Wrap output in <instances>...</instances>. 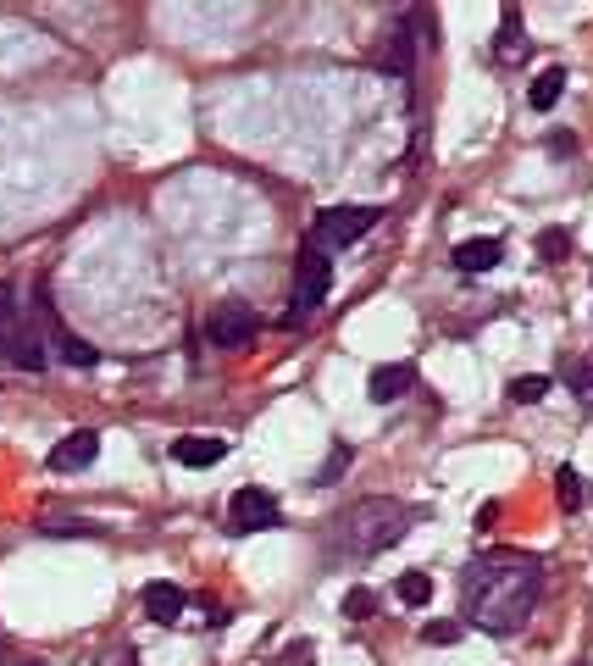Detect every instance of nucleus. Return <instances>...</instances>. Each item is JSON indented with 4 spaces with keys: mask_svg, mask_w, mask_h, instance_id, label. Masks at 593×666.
Wrapping results in <instances>:
<instances>
[{
    "mask_svg": "<svg viewBox=\"0 0 593 666\" xmlns=\"http://www.w3.org/2000/svg\"><path fill=\"white\" fill-rule=\"evenodd\" d=\"M543 589V561L521 550H488L466 566L461 594H466V623L482 633H516Z\"/></svg>",
    "mask_w": 593,
    "mask_h": 666,
    "instance_id": "nucleus-1",
    "label": "nucleus"
},
{
    "mask_svg": "<svg viewBox=\"0 0 593 666\" xmlns=\"http://www.w3.org/2000/svg\"><path fill=\"white\" fill-rule=\"evenodd\" d=\"M411 528V511L400 500H361L333 522V545L350 555H377L388 545H400Z\"/></svg>",
    "mask_w": 593,
    "mask_h": 666,
    "instance_id": "nucleus-2",
    "label": "nucleus"
},
{
    "mask_svg": "<svg viewBox=\"0 0 593 666\" xmlns=\"http://www.w3.org/2000/svg\"><path fill=\"white\" fill-rule=\"evenodd\" d=\"M0 356H7L12 367H23V372H39L44 367V340L34 333L28 311L12 300L7 283H0Z\"/></svg>",
    "mask_w": 593,
    "mask_h": 666,
    "instance_id": "nucleus-3",
    "label": "nucleus"
},
{
    "mask_svg": "<svg viewBox=\"0 0 593 666\" xmlns=\"http://www.w3.org/2000/svg\"><path fill=\"white\" fill-rule=\"evenodd\" d=\"M327 290H333V261H327L317 245H311V251H300V267H294V300H288L283 328L311 322V317H317V306L327 300Z\"/></svg>",
    "mask_w": 593,
    "mask_h": 666,
    "instance_id": "nucleus-4",
    "label": "nucleus"
},
{
    "mask_svg": "<svg viewBox=\"0 0 593 666\" xmlns=\"http://www.w3.org/2000/svg\"><path fill=\"white\" fill-rule=\"evenodd\" d=\"M377 206H327L322 217H317V251L327 245V251H344V245H356L361 240V233H372L377 228Z\"/></svg>",
    "mask_w": 593,
    "mask_h": 666,
    "instance_id": "nucleus-5",
    "label": "nucleus"
},
{
    "mask_svg": "<svg viewBox=\"0 0 593 666\" xmlns=\"http://www.w3.org/2000/svg\"><path fill=\"white\" fill-rule=\"evenodd\" d=\"M206 340H211L217 350H244V345L256 340V311L244 306V300L211 306V317H206Z\"/></svg>",
    "mask_w": 593,
    "mask_h": 666,
    "instance_id": "nucleus-6",
    "label": "nucleus"
},
{
    "mask_svg": "<svg viewBox=\"0 0 593 666\" xmlns=\"http://www.w3.org/2000/svg\"><path fill=\"white\" fill-rule=\"evenodd\" d=\"M228 522H233V534H267L278 528V500L261 489H239L228 505Z\"/></svg>",
    "mask_w": 593,
    "mask_h": 666,
    "instance_id": "nucleus-7",
    "label": "nucleus"
},
{
    "mask_svg": "<svg viewBox=\"0 0 593 666\" xmlns=\"http://www.w3.org/2000/svg\"><path fill=\"white\" fill-rule=\"evenodd\" d=\"M94 456H101V434H94V427H78V434L56 439V450H51V466H56V472H83Z\"/></svg>",
    "mask_w": 593,
    "mask_h": 666,
    "instance_id": "nucleus-8",
    "label": "nucleus"
},
{
    "mask_svg": "<svg viewBox=\"0 0 593 666\" xmlns=\"http://www.w3.org/2000/svg\"><path fill=\"white\" fill-rule=\"evenodd\" d=\"M411 384H416V367H411V361H394V367H377V372L366 377V395H372L377 406H388V400L411 395Z\"/></svg>",
    "mask_w": 593,
    "mask_h": 666,
    "instance_id": "nucleus-9",
    "label": "nucleus"
},
{
    "mask_svg": "<svg viewBox=\"0 0 593 666\" xmlns=\"http://www.w3.org/2000/svg\"><path fill=\"white\" fill-rule=\"evenodd\" d=\"M183 605H189V600H183L178 584H151V589H144V616H151V623H162V628L178 623Z\"/></svg>",
    "mask_w": 593,
    "mask_h": 666,
    "instance_id": "nucleus-10",
    "label": "nucleus"
},
{
    "mask_svg": "<svg viewBox=\"0 0 593 666\" xmlns=\"http://www.w3.org/2000/svg\"><path fill=\"white\" fill-rule=\"evenodd\" d=\"M228 456V439H206V434H189L172 445V461L178 466H217Z\"/></svg>",
    "mask_w": 593,
    "mask_h": 666,
    "instance_id": "nucleus-11",
    "label": "nucleus"
},
{
    "mask_svg": "<svg viewBox=\"0 0 593 666\" xmlns=\"http://www.w3.org/2000/svg\"><path fill=\"white\" fill-rule=\"evenodd\" d=\"M411 62H416V39H411V28L400 23V28L388 34V51L377 56V67L394 73V78H411Z\"/></svg>",
    "mask_w": 593,
    "mask_h": 666,
    "instance_id": "nucleus-12",
    "label": "nucleus"
},
{
    "mask_svg": "<svg viewBox=\"0 0 593 666\" xmlns=\"http://www.w3.org/2000/svg\"><path fill=\"white\" fill-rule=\"evenodd\" d=\"M500 256H505L500 240H466V245H455V267L461 272H493V267H500Z\"/></svg>",
    "mask_w": 593,
    "mask_h": 666,
    "instance_id": "nucleus-13",
    "label": "nucleus"
},
{
    "mask_svg": "<svg viewBox=\"0 0 593 666\" xmlns=\"http://www.w3.org/2000/svg\"><path fill=\"white\" fill-rule=\"evenodd\" d=\"M560 94H566V67H543L527 89V106L532 112H555L560 106Z\"/></svg>",
    "mask_w": 593,
    "mask_h": 666,
    "instance_id": "nucleus-14",
    "label": "nucleus"
},
{
    "mask_svg": "<svg viewBox=\"0 0 593 666\" xmlns=\"http://www.w3.org/2000/svg\"><path fill=\"white\" fill-rule=\"evenodd\" d=\"M51 345H56V356H62L67 367H94V361H101V350H94L89 340H78V333H67L56 317H51Z\"/></svg>",
    "mask_w": 593,
    "mask_h": 666,
    "instance_id": "nucleus-15",
    "label": "nucleus"
},
{
    "mask_svg": "<svg viewBox=\"0 0 593 666\" xmlns=\"http://www.w3.org/2000/svg\"><path fill=\"white\" fill-rule=\"evenodd\" d=\"M538 256L550 261V267H560V261L571 256V233H566V228H543V233H538Z\"/></svg>",
    "mask_w": 593,
    "mask_h": 666,
    "instance_id": "nucleus-16",
    "label": "nucleus"
},
{
    "mask_svg": "<svg viewBox=\"0 0 593 666\" xmlns=\"http://www.w3.org/2000/svg\"><path fill=\"white\" fill-rule=\"evenodd\" d=\"M394 594H400V605H427L433 600V578L427 573H405L400 584H394Z\"/></svg>",
    "mask_w": 593,
    "mask_h": 666,
    "instance_id": "nucleus-17",
    "label": "nucleus"
},
{
    "mask_svg": "<svg viewBox=\"0 0 593 666\" xmlns=\"http://www.w3.org/2000/svg\"><path fill=\"white\" fill-rule=\"evenodd\" d=\"M543 395H550V377H543V372H527V377H516V384H511V400L516 406H538Z\"/></svg>",
    "mask_w": 593,
    "mask_h": 666,
    "instance_id": "nucleus-18",
    "label": "nucleus"
},
{
    "mask_svg": "<svg viewBox=\"0 0 593 666\" xmlns=\"http://www.w3.org/2000/svg\"><path fill=\"white\" fill-rule=\"evenodd\" d=\"M527 56V34L516 28V12H505V28H500V62H516Z\"/></svg>",
    "mask_w": 593,
    "mask_h": 666,
    "instance_id": "nucleus-19",
    "label": "nucleus"
},
{
    "mask_svg": "<svg viewBox=\"0 0 593 666\" xmlns=\"http://www.w3.org/2000/svg\"><path fill=\"white\" fill-rule=\"evenodd\" d=\"M555 495H560V505H566V511H577V505H582V478H577L571 466H560V472H555Z\"/></svg>",
    "mask_w": 593,
    "mask_h": 666,
    "instance_id": "nucleus-20",
    "label": "nucleus"
},
{
    "mask_svg": "<svg viewBox=\"0 0 593 666\" xmlns=\"http://www.w3.org/2000/svg\"><path fill=\"white\" fill-rule=\"evenodd\" d=\"M350 461H356V450H350V445H333V456H327V461H322V472H317V489H327V484H333V478H338V472L350 466Z\"/></svg>",
    "mask_w": 593,
    "mask_h": 666,
    "instance_id": "nucleus-21",
    "label": "nucleus"
},
{
    "mask_svg": "<svg viewBox=\"0 0 593 666\" xmlns=\"http://www.w3.org/2000/svg\"><path fill=\"white\" fill-rule=\"evenodd\" d=\"M372 611H377V594L372 589H350V594H344V616H350V623H366Z\"/></svg>",
    "mask_w": 593,
    "mask_h": 666,
    "instance_id": "nucleus-22",
    "label": "nucleus"
},
{
    "mask_svg": "<svg viewBox=\"0 0 593 666\" xmlns=\"http://www.w3.org/2000/svg\"><path fill=\"white\" fill-rule=\"evenodd\" d=\"M461 639V623H427L422 628V644H455Z\"/></svg>",
    "mask_w": 593,
    "mask_h": 666,
    "instance_id": "nucleus-23",
    "label": "nucleus"
},
{
    "mask_svg": "<svg viewBox=\"0 0 593 666\" xmlns=\"http://www.w3.org/2000/svg\"><path fill=\"white\" fill-rule=\"evenodd\" d=\"M571 384L582 389V400H593V361H582V367H571Z\"/></svg>",
    "mask_w": 593,
    "mask_h": 666,
    "instance_id": "nucleus-24",
    "label": "nucleus"
},
{
    "mask_svg": "<svg viewBox=\"0 0 593 666\" xmlns=\"http://www.w3.org/2000/svg\"><path fill=\"white\" fill-rule=\"evenodd\" d=\"M94 666H139V655H133V650H106Z\"/></svg>",
    "mask_w": 593,
    "mask_h": 666,
    "instance_id": "nucleus-25",
    "label": "nucleus"
},
{
    "mask_svg": "<svg viewBox=\"0 0 593 666\" xmlns=\"http://www.w3.org/2000/svg\"><path fill=\"white\" fill-rule=\"evenodd\" d=\"M51 534H94L89 522H51Z\"/></svg>",
    "mask_w": 593,
    "mask_h": 666,
    "instance_id": "nucleus-26",
    "label": "nucleus"
},
{
    "mask_svg": "<svg viewBox=\"0 0 593 666\" xmlns=\"http://www.w3.org/2000/svg\"><path fill=\"white\" fill-rule=\"evenodd\" d=\"M28 666H44V661H28Z\"/></svg>",
    "mask_w": 593,
    "mask_h": 666,
    "instance_id": "nucleus-27",
    "label": "nucleus"
},
{
    "mask_svg": "<svg viewBox=\"0 0 593 666\" xmlns=\"http://www.w3.org/2000/svg\"><path fill=\"white\" fill-rule=\"evenodd\" d=\"M582 666H593V661H582Z\"/></svg>",
    "mask_w": 593,
    "mask_h": 666,
    "instance_id": "nucleus-28",
    "label": "nucleus"
}]
</instances>
